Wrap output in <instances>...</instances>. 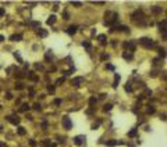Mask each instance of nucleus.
Wrapping results in <instances>:
<instances>
[{
	"mask_svg": "<svg viewBox=\"0 0 167 147\" xmlns=\"http://www.w3.org/2000/svg\"><path fill=\"white\" fill-rule=\"evenodd\" d=\"M117 21H118V14L116 11H106V14H104V24L113 26Z\"/></svg>",
	"mask_w": 167,
	"mask_h": 147,
	"instance_id": "1",
	"label": "nucleus"
},
{
	"mask_svg": "<svg viewBox=\"0 0 167 147\" xmlns=\"http://www.w3.org/2000/svg\"><path fill=\"white\" fill-rule=\"evenodd\" d=\"M138 42H139V45L142 46V47H145V49H152V47H155V42L149 38H141Z\"/></svg>",
	"mask_w": 167,
	"mask_h": 147,
	"instance_id": "2",
	"label": "nucleus"
},
{
	"mask_svg": "<svg viewBox=\"0 0 167 147\" xmlns=\"http://www.w3.org/2000/svg\"><path fill=\"white\" fill-rule=\"evenodd\" d=\"M143 20H145V15H143L142 10H136L134 14H132V21L136 22V24H142Z\"/></svg>",
	"mask_w": 167,
	"mask_h": 147,
	"instance_id": "3",
	"label": "nucleus"
},
{
	"mask_svg": "<svg viewBox=\"0 0 167 147\" xmlns=\"http://www.w3.org/2000/svg\"><path fill=\"white\" fill-rule=\"evenodd\" d=\"M7 121L10 123H13V125H18V123H20V121H21V118H20L17 114H13V115H8L7 117Z\"/></svg>",
	"mask_w": 167,
	"mask_h": 147,
	"instance_id": "4",
	"label": "nucleus"
},
{
	"mask_svg": "<svg viewBox=\"0 0 167 147\" xmlns=\"http://www.w3.org/2000/svg\"><path fill=\"white\" fill-rule=\"evenodd\" d=\"M63 126H64V129H67V130H70L72 128L71 119L68 118V117H63Z\"/></svg>",
	"mask_w": 167,
	"mask_h": 147,
	"instance_id": "5",
	"label": "nucleus"
},
{
	"mask_svg": "<svg viewBox=\"0 0 167 147\" xmlns=\"http://www.w3.org/2000/svg\"><path fill=\"white\" fill-rule=\"evenodd\" d=\"M82 83H84V78H82V76H77V78H74V79H71V85H72V86H75V88L81 86Z\"/></svg>",
	"mask_w": 167,
	"mask_h": 147,
	"instance_id": "6",
	"label": "nucleus"
},
{
	"mask_svg": "<svg viewBox=\"0 0 167 147\" xmlns=\"http://www.w3.org/2000/svg\"><path fill=\"white\" fill-rule=\"evenodd\" d=\"M159 28H160V32L163 33V38L166 39V31H167V21L163 20L162 22H159Z\"/></svg>",
	"mask_w": 167,
	"mask_h": 147,
	"instance_id": "7",
	"label": "nucleus"
},
{
	"mask_svg": "<svg viewBox=\"0 0 167 147\" xmlns=\"http://www.w3.org/2000/svg\"><path fill=\"white\" fill-rule=\"evenodd\" d=\"M84 142H85V136H82V135H79V136H75V137H74V143L77 144V146H81Z\"/></svg>",
	"mask_w": 167,
	"mask_h": 147,
	"instance_id": "8",
	"label": "nucleus"
},
{
	"mask_svg": "<svg viewBox=\"0 0 167 147\" xmlns=\"http://www.w3.org/2000/svg\"><path fill=\"white\" fill-rule=\"evenodd\" d=\"M28 79H29V81H32V82H38L39 78H38V75H36L33 71H29V72H28Z\"/></svg>",
	"mask_w": 167,
	"mask_h": 147,
	"instance_id": "9",
	"label": "nucleus"
},
{
	"mask_svg": "<svg viewBox=\"0 0 167 147\" xmlns=\"http://www.w3.org/2000/svg\"><path fill=\"white\" fill-rule=\"evenodd\" d=\"M36 33H38V36H39V38H46V36H47V31H46V29H42V28L38 29V31H36Z\"/></svg>",
	"mask_w": 167,
	"mask_h": 147,
	"instance_id": "10",
	"label": "nucleus"
},
{
	"mask_svg": "<svg viewBox=\"0 0 167 147\" xmlns=\"http://www.w3.org/2000/svg\"><path fill=\"white\" fill-rule=\"evenodd\" d=\"M77 29H78V28H77L75 25H71V26H68V28H67V33H68V35H74L75 32H77Z\"/></svg>",
	"mask_w": 167,
	"mask_h": 147,
	"instance_id": "11",
	"label": "nucleus"
},
{
	"mask_svg": "<svg viewBox=\"0 0 167 147\" xmlns=\"http://www.w3.org/2000/svg\"><path fill=\"white\" fill-rule=\"evenodd\" d=\"M123 58H124V60H128V61H131V60L134 58V56H132V53L124 51V53H123Z\"/></svg>",
	"mask_w": 167,
	"mask_h": 147,
	"instance_id": "12",
	"label": "nucleus"
},
{
	"mask_svg": "<svg viewBox=\"0 0 167 147\" xmlns=\"http://www.w3.org/2000/svg\"><path fill=\"white\" fill-rule=\"evenodd\" d=\"M46 22H47V25H53L54 22H56V15H54V14H53V15H50V17L47 18V21H46Z\"/></svg>",
	"mask_w": 167,
	"mask_h": 147,
	"instance_id": "13",
	"label": "nucleus"
},
{
	"mask_svg": "<svg viewBox=\"0 0 167 147\" xmlns=\"http://www.w3.org/2000/svg\"><path fill=\"white\" fill-rule=\"evenodd\" d=\"M21 39H22L21 35H11V36H10V40H11V42H18V40H21Z\"/></svg>",
	"mask_w": 167,
	"mask_h": 147,
	"instance_id": "14",
	"label": "nucleus"
},
{
	"mask_svg": "<svg viewBox=\"0 0 167 147\" xmlns=\"http://www.w3.org/2000/svg\"><path fill=\"white\" fill-rule=\"evenodd\" d=\"M125 46H127L128 49H130V51H135V43H134V42L125 43Z\"/></svg>",
	"mask_w": 167,
	"mask_h": 147,
	"instance_id": "15",
	"label": "nucleus"
},
{
	"mask_svg": "<svg viewBox=\"0 0 167 147\" xmlns=\"http://www.w3.org/2000/svg\"><path fill=\"white\" fill-rule=\"evenodd\" d=\"M120 79H121V76L118 75V74H116V76H114V85H113V88H117V86H118Z\"/></svg>",
	"mask_w": 167,
	"mask_h": 147,
	"instance_id": "16",
	"label": "nucleus"
},
{
	"mask_svg": "<svg viewBox=\"0 0 167 147\" xmlns=\"http://www.w3.org/2000/svg\"><path fill=\"white\" fill-rule=\"evenodd\" d=\"M116 144H120V142H117V140H109V142H106V146H109V147H113Z\"/></svg>",
	"mask_w": 167,
	"mask_h": 147,
	"instance_id": "17",
	"label": "nucleus"
},
{
	"mask_svg": "<svg viewBox=\"0 0 167 147\" xmlns=\"http://www.w3.org/2000/svg\"><path fill=\"white\" fill-rule=\"evenodd\" d=\"M15 89H17V90H22V89H24V83H22V82H17V83H15Z\"/></svg>",
	"mask_w": 167,
	"mask_h": 147,
	"instance_id": "18",
	"label": "nucleus"
},
{
	"mask_svg": "<svg viewBox=\"0 0 167 147\" xmlns=\"http://www.w3.org/2000/svg\"><path fill=\"white\" fill-rule=\"evenodd\" d=\"M152 11L155 13V14H160V13H162V7H157V6H155V7L152 8Z\"/></svg>",
	"mask_w": 167,
	"mask_h": 147,
	"instance_id": "19",
	"label": "nucleus"
},
{
	"mask_svg": "<svg viewBox=\"0 0 167 147\" xmlns=\"http://www.w3.org/2000/svg\"><path fill=\"white\" fill-rule=\"evenodd\" d=\"M18 135H21V136H24L25 135V128H22V126H18Z\"/></svg>",
	"mask_w": 167,
	"mask_h": 147,
	"instance_id": "20",
	"label": "nucleus"
},
{
	"mask_svg": "<svg viewBox=\"0 0 167 147\" xmlns=\"http://www.w3.org/2000/svg\"><path fill=\"white\" fill-rule=\"evenodd\" d=\"M28 110H29V105H28V103H24V104H22L21 105V111H28Z\"/></svg>",
	"mask_w": 167,
	"mask_h": 147,
	"instance_id": "21",
	"label": "nucleus"
},
{
	"mask_svg": "<svg viewBox=\"0 0 167 147\" xmlns=\"http://www.w3.org/2000/svg\"><path fill=\"white\" fill-rule=\"evenodd\" d=\"M125 92H132V85L130 83V82H127V85H125Z\"/></svg>",
	"mask_w": 167,
	"mask_h": 147,
	"instance_id": "22",
	"label": "nucleus"
},
{
	"mask_svg": "<svg viewBox=\"0 0 167 147\" xmlns=\"http://www.w3.org/2000/svg\"><path fill=\"white\" fill-rule=\"evenodd\" d=\"M42 144H43L45 147H52V144H50V140H49V139H45V140L42 142Z\"/></svg>",
	"mask_w": 167,
	"mask_h": 147,
	"instance_id": "23",
	"label": "nucleus"
},
{
	"mask_svg": "<svg viewBox=\"0 0 167 147\" xmlns=\"http://www.w3.org/2000/svg\"><path fill=\"white\" fill-rule=\"evenodd\" d=\"M159 56H160V58H164V57H166V50H164V49H160V50H159Z\"/></svg>",
	"mask_w": 167,
	"mask_h": 147,
	"instance_id": "24",
	"label": "nucleus"
},
{
	"mask_svg": "<svg viewBox=\"0 0 167 147\" xmlns=\"http://www.w3.org/2000/svg\"><path fill=\"white\" fill-rule=\"evenodd\" d=\"M146 112H148V114H153V112H155V107H153V105H148Z\"/></svg>",
	"mask_w": 167,
	"mask_h": 147,
	"instance_id": "25",
	"label": "nucleus"
},
{
	"mask_svg": "<svg viewBox=\"0 0 167 147\" xmlns=\"http://www.w3.org/2000/svg\"><path fill=\"white\" fill-rule=\"evenodd\" d=\"M64 81H66V78H64V76L59 78V79L56 81V85H61V83H64Z\"/></svg>",
	"mask_w": 167,
	"mask_h": 147,
	"instance_id": "26",
	"label": "nucleus"
},
{
	"mask_svg": "<svg viewBox=\"0 0 167 147\" xmlns=\"http://www.w3.org/2000/svg\"><path fill=\"white\" fill-rule=\"evenodd\" d=\"M47 90H49L50 93H54V90H56V88H54L53 85H49V86H47Z\"/></svg>",
	"mask_w": 167,
	"mask_h": 147,
	"instance_id": "27",
	"label": "nucleus"
},
{
	"mask_svg": "<svg viewBox=\"0 0 167 147\" xmlns=\"http://www.w3.org/2000/svg\"><path fill=\"white\" fill-rule=\"evenodd\" d=\"M33 108H35L36 111H40V110H42V107H40L39 103H35V104H33Z\"/></svg>",
	"mask_w": 167,
	"mask_h": 147,
	"instance_id": "28",
	"label": "nucleus"
},
{
	"mask_svg": "<svg viewBox=\"0 0 167 147\" xmlns=\"http://www.w3.org/2000/svg\"><path fill=\"white\" fill-rule=\"evenodd\" d=\"M93 104H96V98L95 97H91V98H89V105L92 107Z\"/></svg>",
	"mask_w": 167,
	"mask_h": 147,
	"instance_id": "29",
	"label": "nucleus"
},
{
	"mask_svg": "<svg viewBox=\"0 0 167 147\" xmlns=\"http://www.w3.org/2000/svg\"><path fill=\"white\" fill-rule=\"evenodd\" d=\"M128 136H130V137H134V136H136V129H132L131 132L128 133Z\"/></svg>",
	"mask_w": 167,
	"mask_h": 147,
	"instance_id": "30",
	"label": "nucleus"
},
{
	"mask_svg": "<svg viewBox=\"0 0 167 147\" xmlns=\"http://www.w3.org/2000/svg\"><path fill=\"white\" fill-rule=\"evenodd\" d=\"M111 107H113L111 104H104L103 110H104V111H110V110H111Z\"/></svg>",
	"mask_w": 167,
	"mask_h": 147,
	"instance_id": "31",
	"label": "nucleus"
},
{
	"mask_svg": "<svg viewBox=\"0 0 167 147\" xmlns=\"http://www.w3.org/2000/svg\"><path fill=\"white\" fill-rule=\"evenodd\" d=\"M98 39H99L102 43H104V40H106V35H99V36H98Z\"/></svg>",
	"mask_w": 167,
	"mask_h": 147,
	"instance_id": "32",
	"label": "nucleus"
},
{
	"mask_svg": "<svg viewBox=\"0 0 167 147\" xmlns=\"http://www.w3.org/2000/svg\"><path fill=\"white\" fill-rule=\"evenodd\" d=\"M71 4H72V6H75V7H81V6H82L81 1H71Z\"/></svg>",
	"mask_w": 167,
	"mask_h": 147,
	"instance_id": "33",
	"label": "nucleus"
},
{
	"mask_svg": "<svg viewBox=\"0 0 167 147\" xmlns=\"http://www.w3.org/2000/svg\"><path fill=\"white\" fill-rule=\"evenodd\" d=\"M82 46H84L85 49H91V42H84V43H82Z\"/></svg>",
	"mask_w": 167,
	"mask_h": 147,
	"instance_id": "34",
	"label": "nucleus"
},
{
	"mask_svg": "<svg viewBox=\"0 0 167 147\" xmlns=\"http://www.w3.org/2000/svg\"><path fill=\"white\" fill-rule=\"evenodd\" d=\"M35 68H36V70H40V71H42V70H43V65H42V64H39V63H36V64H35Z\"/></svg>",
	"mask_w": 167,
	"mask_h": 147,
	"instance_id": "35",
	"label": "nucleus"
},
{
	"mask_svg": "<svg viewBox=\"0 0 167 147\" xmlns=\"http://www.w3.org/2000/svg\"><path fill=\"white\" fill-rule=\"evenodd\" d=\"M63 17H64V20H70V14H68L67 11H64V14H63Z\"/></svg>",
	"mask_w": 167,
	"mask_h": 147,
	"instance_id": "36",
	"label": "nucleus"
},
{
	"mask_svg": "<svg viewBox=\"0 0 167 147\" xmlns=\"http://www.w3.org/2000/svg\"><path fill=\"white\" fill-rule=\"evenodd\" d=\"M14 57H15V58H18V61H20V63H22V60H21V56H20L18 53H14Z\"/></svg>",
	"mask_w": 167,
	"mask_h": 147,
	"instance_id": "37",
	"label": "nucleus"
},
{
	"mask_svg": "<svg viewBox=\"0 0 167 147\" xmlns=\"http://www.w3.org/2000/svg\"><path fill=\"white\" fill-rule=\"evenodd\" d=\"M45 58H46L47 61H49V60H50V61H52V58H53V56H52V54H49V53H47L46 56H45Z\"/></svg>",
	"mask_w": 167,
	"mask_h": 147,
	"instance_id": "38",
	"label": "nucleus"
},
{
	"mask_svg": "<svg viewBox=\"0 0 167 147\" xmlns=\"http://www.w3.org/2000/svg\"><path fill=\"white\" fill-rule=\"evenodd\" d=\"M6 98H7V100H11V98H13V95H11L10 92H8V93H6Z\"/></svg>",
	"mask_w": 167,
	"mask_h": 147,
	"instance_id": "39",
	"label": "nucleus"
},
{
	"mask_svg": "<svg viewBox=\"0 0 167 147\" xmlns=\"http://www.w3.org/2000/svg\"><path fill=\"white\" fill-rule=\"evenodd\" d=\"M39 22H32V24H31V26H32V28H38V26H39Z\"/></svg>",
	"mask_w": 167,
	"mask_h": 147,
	"instance_id": "40",
	"label": "nucleus"
},
{
	"mask_svg": "<svg viewBox=\"0 0 167 147\" xmlns=\"http://www.w3.org/2000/svg\"><path fill=\"white\" fill-rule=\"evenodd\" d=\"M98 128H99V122H96V123H93V125H92V129H93V130L98 129Z\"/></svg>",
	"mask_w": 167,
	"mask_h": 147,
	"instance_id": "41",
	"label": "nucleus"
},
{
	"mask_svg": "<svg viewBox=\"0 0 167 147\" xmlns=\"http://www.w3.org/2000/svg\"><path fill=\"white\" fill-rule=\"evenodd\" d=\"M145 95H146V96H150V95H152V90H150V89H146V90H145Z\"/></svg>",
	"mask_w": 167,
	"mask_h": 147,
	"instance_id": "42",
	"label": "nucleus"
},
{
	"mask_svg": "<svg viewBox=\"0 0 167 147\" xmlns=\"http://www.w3.org/2000/svg\"><path fill=\"white\" fill-rule=\"evenodd\" d=\"M54 104H56V105H60V104H61V100H60V98H56V100H54Z\"/></svg>",
	"mask_w": 167,
	"mask_h": 147,
	"instance_id": "43",
	"label": "nucleus"
},
{
	"mask_svg": "<svg viewBox=\"0 0 167 147\" xmlns=\"http://www.w3.org/2000/svg\"><path fill=\"white\" fill-rule=\"evenodd\" d=\"M106 68H107V70H110V71H113V70H114V67H113V65H110V64H107Z\"/></svg>",
	"mask_w": 167,
	"mask_h": 147,
	"instance_id": "44",
	"label": "nucleus"
},
{
	"mask_svg": "<svg viewBox=\"0 0 167 147\" xmlns=\"http://www.w3.org/2000/svg\"><path fill=\"white\" fill-rule=\"evenodd\" d=\"M15 76H18V78H24V74H22V72H17V74H15Z\"/></svg>",
	"mask_w": 167,
	"mask_h": 147,
	"instance_id": "45",
	"label": "nucleus"
},
{
	"mask_svg": "<svg viewBox=\"0 0 167 147\" xmlns=\"http://www.w3.org/2000/svg\"><path fill=\"white\" fill-rule=\"evenodd\" d=\"M4 14H6V11H4V8H0V17H3Z\"/></svg>",
	"mask_w": 167,
	"mask_h": 147,
	"instance_id": "46",
	"label": "nucleus"
},
{
	"mask_svg": "<svg viewBox=\"0 0 167 147\" xmlns=\"http://www.w3.org/2000/svg\"><path fill=\"white\" fill-rule=\"evenodd\" d=\"M42 128H43V130H46V128H47V122H43V123H42Z\"/></svg>",
	"mask_w": 167,
	"mask_h": 147,
	"instance_id": "47",
	"label": "nucleus"
},
{
	"mask_svg": "<svg viewBox=\"0 0 167 147\" xmlns=\"http://www.w3.org/2000/svg\"><path fill=\"white\" fill-rule=\"evenodd\" d=\"M29 144H31L32 147H35V146H36V143L33 142V140H29Z\"/></svg>",
	"mask_w": 167,
	"mask_h": 147,
	"instance_id": "48",
	"label": "nucleus"
},
{
	"mask_svg": "<svg viewBox=\"0 0 167 147\" xmlns=\"http://www.w3.org/2000/svg\"><path fill=\"white\" fill-rule=\"evenodd\" d=\"M109 58V56H107V54H103V56H102V60H107Z\"/></svg>",
	"mask_w": 167,
	"mask_h": 147,
	"instance_id": "49",
	"label": "nucleus"
},
{
	"mask_svg": "<svg viewBox=\"0 0 167 147\" xmlns=\"http://www.w3.org/2000/svg\"><path fill=\"white\" fill-rule=\"evenodd\" d=\"M3 40H4V38H3L1 35H0V42H3Z\"/></svg>",
	"mask_w": 167,
	"mask_h": 147,
	"instance_id": "50",
	"label": "nucleus"
},
{
	"mask_svg": "<svg viewBox=\"0 0 167 147\" xmlns=\"http://www.w3.org/2000/svg\"><path fill=\"white\" fill-rule=\"evenodd\" d=\"M0 147H7L6 144H3V143H0Z\"/></svg>",
	"mask_w": 167,
	"mask_h": 147,
	"instance_id": "51",
	"label": "nucleus"
}]
</instances>
